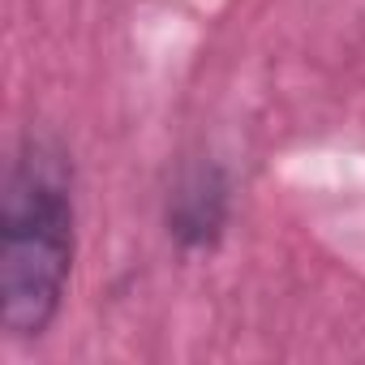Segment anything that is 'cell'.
Returning a JSON list of instances; mask_svg holds the SVG:
<instances>
[{
  "mask_svg": "<svg viewBox=\"0 0 365 365\" xmlns=\"http://www.w3.org/2000/svg\"><path fill=\"white\" fill-rule=\"evenodd\" d=\"M78 258L73 159L48 133H26L0 190V327L31 344L61 318Z\"/></svg>",
  "mask_w": 365,
  "mask_h": 365,
  "instance_id": "obj_1",
  "label": "cell"
},
{
  "mask_svg": "<svg viewBox=\"0 0 365 365\" xmlns=\"http://www.w3.org/2000/svg\"><path fill=\"white\" fill-rule=\"evenodd\" d=\"M232 172L202 155L180 163L163 194V232L180 254H215L232 228Z\"/></svg>",
  "mask_w": 365,
  "mask_h": 365,
  "instance_id": "obj_2",
  "label": "cell"
}]
</instances>
